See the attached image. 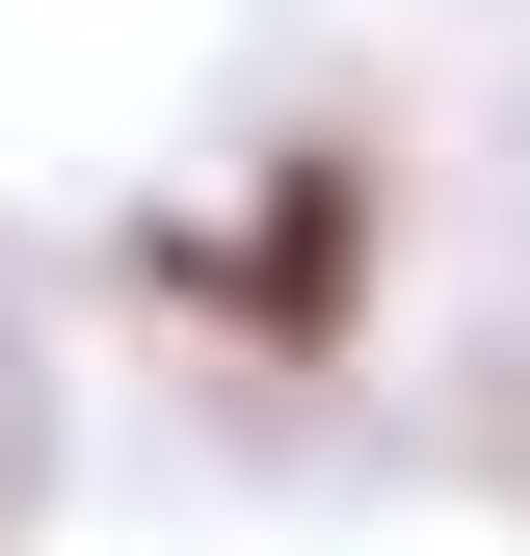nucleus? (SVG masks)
<instances>
[{
	"instance_id": "1",
	"label": "nucleus",
	"mask_w": 530,
	"mask_h": 556,
	"mask_svg": "<svg viewBox=\"0 0 530 556\" xmlns=\"http://www.w3.org/2000/svg\"><path fill=\"white\" fill-rule=\"evenodd\" d=\"M132 292H186L213 344H345V292H371V186H345V160H265L239 213H160V239H132Z\"/></svg>"
}]
</instances>
